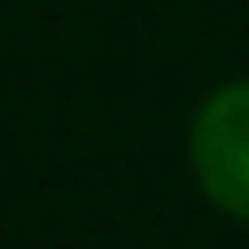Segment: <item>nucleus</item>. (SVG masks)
Returning <instances> with one entry per match:
<instances>
[{
	"label": "nucleus",
	"mask_w": 249,
	"mask_h": 249,
	"mask_svg": "<svg viewBox=\"0 0 249 249\" xmlns=\"http://www.w3.org/2000/svg\"><path fill=\"white\" fill-rule=\"evenodd\" d=\"M188 168L213 209L249 224V76L198 102L188 122Z\"/></svg>",
	"instance_id": "nucleus-1"
}]
</instances>
